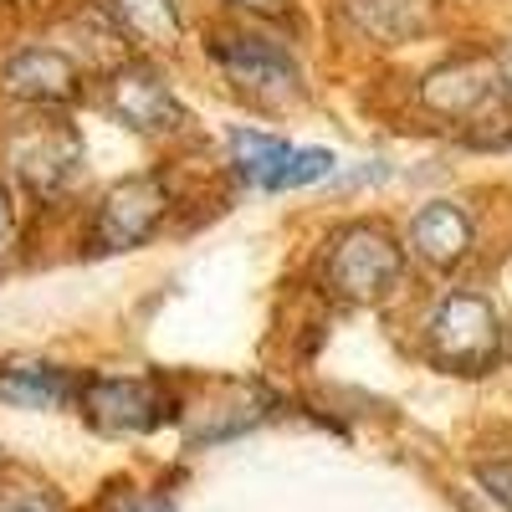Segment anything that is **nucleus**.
I'll return each mask as SVG.
<instances>
[{"label":"nucleus","mask_w":512,"mask_h":512,"mask_svg":"<svg viewBox=\"0 0 512 512\" xmlns=\"http://www.w3.org/2000/svg\"><path fill=\"white\" fill-rule=\"evenodd\" d=\"M323 277L338 297H374L400 277V246L384 226L354 221L333 236V246L323 256Z\"/></svg>","instance_id":"f257e3e1"},{"label":"nucleus","mask_w":512,"mask_h":512,"mask_svg":"<svg viewBox=\"0 0 512 512\" xmlns=\"http://www.w3.org/2000/svg\"><path fill=\"white\" fill-rule=\"evenodd\" d=\"M431 349H436V359L461 364V369L492 364L502 349V328H497V313L487 308V297L451 292L431 318Z\"/></svg>","instance_id":"f03ea898"},{"label":"nucleus","mask_w":512,"mask_h":512,"mask_svg":"<svg viewBox=\"0 0 512 512\" xmlns=\"http://www.w3.org/2000/svg\"><path fill=\"white\" fill-rule=\"evenodd\" d=\"M6 159H11V169H16V175H21L36 195H52V190H62V185L77 175L82 139L72 134L67 123L41 118V123L16 128L11 144H6Z\"/></svg>","instance_id":"7ed1b4c3"},{"label":"nucleus","mask_w":512,"mask_h":512,"mask_svg":"<svg viewBox=\"0 0 512 512\" xmlns=\"http://www.w3.org/2000/svg\"><path fill=\"white\" fill-rule=\"evenodd\" d=\"M169 210V195H164V180L159 175H134L103 195L98 205V226H93V241L98 251H123V246H139Z\"/></svg>","instance_id":"20e7f679"},{"label":"nucleus","mask_w":512,"mask_h":512,"mask_svg":"<svg viewBox=\"0 0 512 512\" xmlns=\"http://www.w3.org/2000/svg\"><path fill=\"white\" fill-rule=\"evenodd\" d=\"M231 154L241 164V175L256 180L262 190H292V185H313L323 180L333 169V154L328 149H292L272 134H251V128H241V134L231 139Z\"/></svg>","instance_id":"39448f33"},{"label":"nucleus","mask_w":512,"mask_h":512,"mask_svg":"<svg viewBox=\"0 0 512 512\" xmlns=\"http://www.w3.org/2000/svg\"><path fill=\"white\" fill-rule=\"evenodd\" d=\"M210 57L226 67L231 82H241L246 93L262 98H292L297 93V62L287 57V47L267 36H210Z\"/></svg>","instance_id":"423d86ee"},{"label":"nucleus","mask_w":512,"mask_h":512,"mask_svg":"<svg viewBox=\"0 0 512 512\" xmlns=\"http://www.w3.org/2000/svg\"><path fill=\"white\" fill-rule=\"evenodd\" d=\"M82 405H88V420L98 431H154V425L169 415V400L154 379H93L82 390Z\"/></svg>","instance_id":"0eeeda50"},{"label":"nucleus","mask_w":512,"mask_h":512,"mask_svg":"<svg viewBox=\"0 0 512 512\" xmlns=\"http://www.w3.org/2000/svg\"><path fill=\"white\" fill-rule=\"evenodd\" d=\"M108 108L128 128H144V134H164V128L185 123V108L175 103V93L164 88V77L149 62H123L108 77Z\"/></svg>","instance_id":"6e6552de"},{"label":"nucleus","mask_w":512,"mask_h":512,"mask_svg":"<svg viewBox=\"0 0 512 512\" xmlns=\"http://www.w3.org/2000/svg\"><path fill=\"white\" fill-rule=\"evenodd\" d=\"M0 93H11L21 103H41V108L67 103L77 98V67L52 47H26L0 67Z\"/></svg>","instance_id":"1a4fd4ad"},{"label":"nucleus","mask_w":512,"mask_h":512,"mask_svg":"<svg viewBox=\"0 0 512 512\" xmlns=\"http://www.w3.org/2000/svg\"><path fill=\"white\" fill-rule=\"evenodd\" d=\"M410 246L425 256V262L451 267V262H461V256L472 251V221H466L461 205L431 200L425 210H415V221H410Z\"/></svg>","instance_id":"9d476101"},{"label":"nucleus","mask_w":512,"mask_h":512,"mask_svg":"<svg viewBox=\"0 0 512 512\" xmlns=\"http://www.w3.org/2000/svg\"><path fill=\"white\" fill-rule=\"evenodd\" d=\"M492 77H502V72H492V67H482V62H451V67H441V72H431L425 77V88H420V98L431 103L436 113H472L497 82Z\"/></svg>","instance_id":"9b49d317"},{"label":"nucleus","mask_w":512,"mask_h":512,"mask_svg":"<svg viewBox=\"0 0 512 512\" xmlns=\"http://www.w3.org/2000/svg\"><path fill=\"white\" fill-rule=\"evenodd\" d=\"M0 395L16 405H62L77 395V384L57 364H6L0 369Z\"/></svg>","instance_id":"f8f14e48"},{"label":"nucleus","mask_w":512,"mask_h":512,"mask_svg":"<svg viewBox=\"0 0 512 512\" xmlns=\"http://www.w3.org/2000/svg\"><path fill=\"white\" fill-rule=\"evenodd\" d=\"M354 21L379 41H405L431 21V0H349Z\"/></svg>","instance_id":"ddd939ff"},{"label":"nucleus","mask_w":512,"mask_h":512,"mask_svg":"<svg viewBox=\"0 0 512 512\" xmlns=\"http://www.w3.org/2000/svg\"><path fill=\"white\" fill-rule=\"evenodd\" d=\"M118 11L123 31H134L139 41L149 47H169V41H180V11L175 0H108Z\"/></svg>","instance_id":"4468645a"},{"label":"nucleus","mask_w":512,"mask_h":512,"mask_svg":"<svg viewBox=\"0 0 512 512\" xmlns=\"http://www.w3.org/2000/svg\"><path fill=\"white\" fill-rule=\"evenodd\" d=\"M477 477H482V487H487V492H492L507 512H512V461H487Z\"/></svg>","instance_id":"2eb2a0df"},{"label":"nucleus","mask_w":512,"mask_h":512,"mask_svg":"<svg viewBox=\"0 0 512 512\" xmlns=\"http://www.w3.org/2000/svg\"><path fill=\"white\" fill-rule=\"evenodd\" d=\"M16 246V205H11V190L0 185V256Z\"/></svg>","instance_id":"dca6fc26"},{"label":"nucleus","mask_w":512,"mask_h":512,"mask_svg":"<svg viewBox=\"0 0 512 512\" xmlns=\"http://www.w3.org/2000/svg\"><path fill=\"white\" fill-rule=\"evenodd\" d=\"M231 6H246V11H262V16H282L287 0H231Z\"/></svg>","instance_id":"f3484780"},{"label":"nucleus","mask_w":512,"mask_h":512,"mask_svg":"<svg viewBox=\"0 0 512 512\" xmlns=\"http://www.w3.org/2000/svg\"><path fill=\"white\" fill-rule=\"evenodd\" d=\"M6 512H57L52 502H41V497H21V502H11Z\"/></svg>","instance_id":"a211bd4d"},{"label":"nucleus","mask_w":512,"mask_h":512,"mask_svg":"<svg viewBox=\"0 0 512 512\" xmlns=\"http://www.w3.org/2000/svg\"><path fill=\"white\" fill-rule=\"evenodd\" d=\"M497 72H502V82H507V88H512V47L497 57Z\"/></svg>","instance_id":"6ab92c4d"},{"label":"nucleus","mask_w":512,"mask_h":512,"mask_svg":"<svg viewBox=\"0 0 512 512\" xmlns=\"http://www.w3.org/2000/svg\"><path fill=\"white\" fill-rule=\"evenodd\" d=\"M134 512H175V507H164V502H139Z\"/></svg>","instance_id":"aec40b11"}]
</instances>
